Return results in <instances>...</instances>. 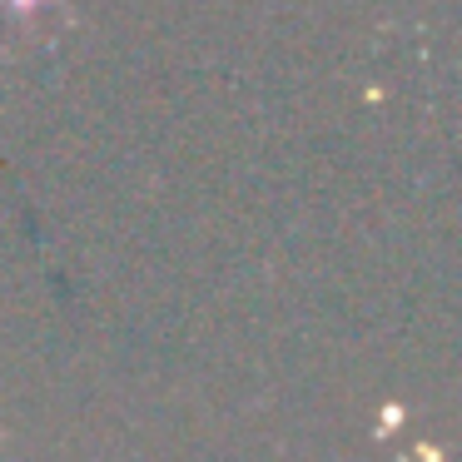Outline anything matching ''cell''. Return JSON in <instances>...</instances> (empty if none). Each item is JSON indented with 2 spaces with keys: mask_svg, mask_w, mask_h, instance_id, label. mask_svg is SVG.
<instances>
[{
  "mask_svg": "<svg viewBox=\"0 0 462 462\" xmlns=\"http://www.w3.org/2000/svg\"><path fill=\"white\" fill-rule=\"evenodd\" d=\"M35 5H45V0H0V11H15V15H31Z\"/></svg>",
  "mask_w": 462,
  "mask_h": 462,
  "instance_id": "obj_1",
  "label": "cell"
}]
</instances>
